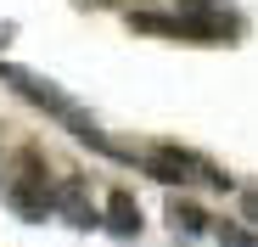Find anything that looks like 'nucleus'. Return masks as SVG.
Listing matches in <instances>:
<instances>
[{
  "label": "nucleus",
  "mask_w": 258,
  "mask_h": 247,
  "mask_svg": "<svg viewBox=\"0 0 258 247\" xmlns=\"http://www.w3.org/2000/svg\"><path fill=\"white\" fill-rule=\"evenodd\" d=\"M129 28L135 34H163V39H236L241 34V12L230 0H185V12H168V17H152V12H129Z\"/></svg>",
  "instance_id": "f257e3e1"
},
{
  "label": "nucleus",
  "mask_w": 258,
  "mask_h": 247,
  "mask_svg": "<svg viewBox=\"0 0 258 247\" xmlns=\"http://www.w3.org/2000/svg\"><path fill=\"white\" fill-rule=\"evenodd\" d=\"M0 79L17 90V96H28V107H39V112H51V118H68L73 112V101L51 85V79H39V73H28V68H12V62H0Z\"/></svg>",
  "instance_id": "f03ea898"
},
{
  "label": "nucleus",
  "mask_w": 258,
  "mask_h": 247,
  "mask_svg": "<svg viewBox=\"0 0 258 247\" xmlns=\"http://www.w3.org/2000/svg\"><path fill=\"white\" fill-rule=\"evenodd\" d=\"M213 236H219V247H258V236L247 225H208Z\"/></svg>",
  "instance_id": "6e6552de"
},
{
  "label": "nucleus",
  "mask_w": 258,
  "mask_h": 247,
  "mask_svg": "<svg viewBox=\"0 0 258 247\" xmlns=\"http://www.w3.org/2000/svg\"><path fill=\"white\" fill-rule=\"evenodd\" d=\"M241 214H247V219L258 225V191H241Z\"/></svg>",
  "instance_id": "1a4fd4ad"
},
{
  "label": "nucleus",
  "mask_w": 258,
  "mask_h": 247,
  "mask_svg": "<svg viewBox=\"0 0 258 247\" xmlns=\"http://www.w3.org/2000/svg\"><path fill=\"white\" fill-rule=\"evenodd\" d=\"M168 230H180V241H191V236L208 230V214L197 202H185V197H168Z\"/></svg>",
  "instance_id": "0eeeda50"
},
{
  "label": "nucleus",
  "mask_w": 258,
  "mask_h": 247,
  "mask_svg": "<svg viewBox=\"0 0 258 247\" xmlns=\"http://www.w3.org/2000/svg\"><path fill=\"white\" fill-rule=\"evenodd\" d=\"M51 214H62V219H68V225H79V230L101 225V214L90 208V202H84V186H79V180H68V186L51 197Z\"/></svg>",
  "instance_id": "423d86ee"
},
{
  "label": "nucleus",
  "mask_w": 258,
  "mask_h": 247,
  "mask_svg": "<svg viewBox=\"0 0 258 247\" xmlns=\"http://www.w3.org/2000/svg\"><path fill=\"white\" fill-rule=\"evenodd\" d=\"M101 225H107L118 241H135V236H141V208H135V197H129V191H107Z\"/></svg>",
  "instance_id": "39448f33"
},
{
  "label": "nucleus",
  "mask_w": 258,
  "mask_h": 247,
  "mask_svg": "<svg viewBox=\"0 0 258 247\" xmlns=\"http://www.w3.org/2000/svg\"><path fill=\"white\" fill-rule=\"evenodd\" d=\"M12 208L23 219H45L51 214V191H45V180H39V157L34 152L23 157V180H12Z\"/></svg>",
  "instance_id": "20e7f679"
},
{
  "label": "nucleus",
  "mask_w": 258,
  "mask_h": 247,
  "mask_svg": "<svg viewBox=\"0 0 258 247\" xmlns=\"http://www.w3.org/2000/svg\"><path fill=\"white\" fill-rule=\"evenodd\" d=\"M141 169H146L152 180H163L168 191H185V186H191V174H197V157H191V152H180V146H157V152H146V157H141Z\"/></svg>",
  "instance_id": "7ed1b4c3"
},
{
  "label": "nucleus",
  "mask_w": 258,
  "mask_h": 247,
  "mask_svg": "<svg viewBox=\"0 0 258 247\" xmlns=\"http://www.w3.org/2000/svg\"><path fill=\"white\" fill-rule=\"evenodd\" d=\"M6 39H12V28H6V23H0V51H6Z\"/></svg>",
  "instance_id": "9d476101"
}]
</instances>
